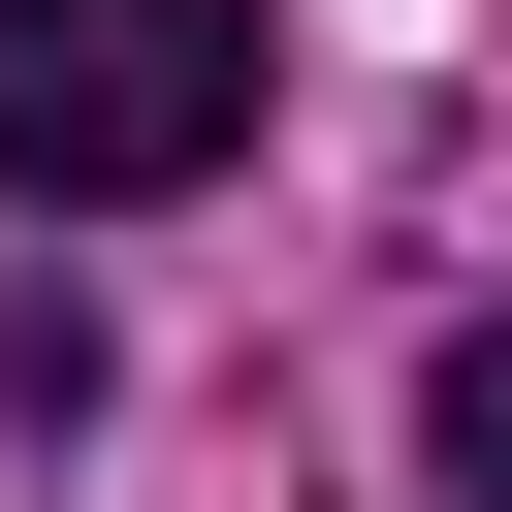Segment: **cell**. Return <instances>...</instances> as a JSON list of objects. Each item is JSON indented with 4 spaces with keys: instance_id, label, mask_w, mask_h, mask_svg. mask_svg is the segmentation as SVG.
Instances as JSON below:
<instances>
[{
    "instance_id": "cell-1",
    "label": "cell",
    "mask_w": 512,
    "mask_h": 512,
    "mask_svg": "<svg viewBox=\"0 0 512 512\" xmlns=\"http://www.w3.org/2000/svg\"><path fill=\"white\" fill-rule=\"evenodd\" d=\"M192 160H256V0H0V192L128 224Z\"/></svg>"
},
{
    "instance_id": "cell-2",
    "label": "cell",
    "mask_w": 512,
    "mask_h": 512,
    "mask_svg": "<svg viewBox=\"0 0 512 512\" xmlns=\"http://www.w3.org/2000/svg\"><path fill=\"white\" fill-rule=\"evenodd\" d=\"M416 448H448V512H512V288L448 320V384H416Z\"/></svg>"
}]
</instances>
